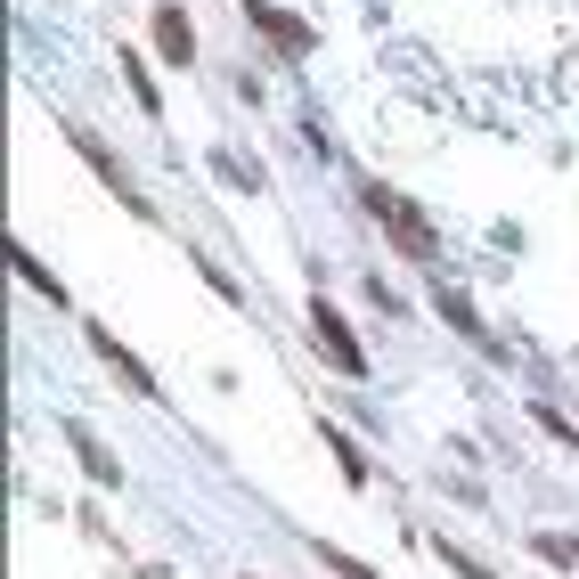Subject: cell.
<instances>
[{
  "mask_svg": "<svg viewBox=\"0 0 579 579\" xmlns=\"http://www.w3.org/2000/svg\"><path fill=\"white\" fill-rule=\"evenodd\" d=\"M432 310H441V319L458 326V335H473V343H490V335H482V319H473V302L458 294V286H441V294H432Z\"/></svg>",
  "mask_w": 579,
  "mask_h": 579,
  "instance_id": "obj_8",
  "label": "cell"
},
{
  "mask_svg": "<svg viewBox=\"0 0 579 579\" xmlns=\"http://www.w3.org/2000/svg\"><path fill=\"white\" fill-rule=\"evenodd\" d=\"M17 278H25V286H33V294H50V302H66V286H57L50 270H41V261L25 254V245H17Z\"/></svg>",
  "mask_w": 579,
  "mask_h": 579,
  "instance_id": "obj_11",
  "label": "cell"
},
{
  "mask_svg": "<svg viewBox=\"0 0 579 579\" xmlns=\"http://www.w3.org/2000/svg\"><path fill=\"white\" fill-rule=\"evenodd\" d=\"M156 50L172 57V66H196V25H189V9H172V0L156 9Z\"/></svg>",
  "mask_w": 579,
  "mask_h": 579,
  "instance_id": "obj_7",
  "label": "cell"
},
{
  "mask_svg": "<svg viewBox=\"0 0 579 579\" xmlns=\"http://www.w3.org/2000/svg\"><path fill=\"white\" fill-rule=\"evenodd\" d=\"M245 17H254V25L270 33V41H278L286 57H310V25H302V17H286V9H270V0H245Z\"/></svg>",
  "mask_w": 579,
  "mask_h": 579,
  "instance_id": "obj_6",
  "label": "cell"
},
{
  "mask_svg": "<svg viewBox=\"0 0 579 579\" xmlns=\"http://www.w3.org/2000/svg\"><path fill=\"white\" fill-rule=\"evenodd\" d=\"M66 148H74V156H82V163H90V172H98V180L115 189V204H131V221H156V204L139 196V180H131V172L115 163V148H107L98 131H82V122H66Z\"/></svg>",
  "mask_w": 579,
  "mask_h": 579,
  "instance_id": "obj_2",
  "label": "cell"
},
{
  "mask_svg": "<svg viewBox=\"0 0 579 579\" xmlns=\"http://www.w3.org/2000/svg\"><path fill=\"white\" fill-rule=\"evenodd\" d=\"M539 425L555 432V441H564V449H579V425H564V417H555V408H539Z\"/></svg>",
  "mask_w": 579,
  "mask_h": 579,
  "instance_id": "obj_15",
  "label": "cell"
},
{
  "mask_svg": "<svg viewBox=\"0 0 579 579\" xmlns=\"http://www.w3.org/2000/svg\"><path fill=\"white\" fill-rule=\"evenodd\" d=\"M66 441H74V458H82V473H90L98 490H122V465H115V449L98 441L90 425H66Z\"/></svg>",
  "mask_w": 579,
  "mask_h": 579,
  "instance_id": "obj_5",
  "label": "cell"
},
{
  "mask_svg": "<svg viewBox=\"0 0 579 579\" xmlns=\"http://www.w3.org/2000/svg\"><path fill=\"white\" fill-rule=\"evenodd\" d=\"M326 449H335L343 482H351V490H367V458H360V449H351V432H335V425H326Z\"/></svg>",
  "mask_w": 579,
  "mask_h": 579,
  "instance_id": "obj_9",
  "label": "cell"
},
{
  "mask_svg": "<svg viewBox=\"0 0 579 579\" xmlns=\"http://www.w3.org/2000/svg\"><path fill=\"white\" fill-rule=\"evenodd\" d=\"M310 335H319V351H326V360H335L343 367V376H367V351H360V335H351V326H343V310L335 302H310Z\"/></svg>",
  "mask_w": 579,
  "mask_h": 579,
  "instance_id": "obj_3",
  "label": "cell"
},
{
  "mask_svg": "<svg viewBox=\"0 0 579 579\" xmlns=\"http://www.w3.org/2000/svg\"><path fill=\"white\" fill-rule=\"evenodd\" d=\"M360 204L384 221V237L400 245L408 261H441V237H432V221H425V213H417V204H408L400 189H384V180H360Z\"/></svg>",
  "mask_w": 579,
  "mask_h": 579,
  "instance_id": "obj_1",
  "label": "cell"
},
{
  "mask_svg": "<svg viewBox=\"0 0 579 579\" xmlns=\"http://www.w3.org/2000/svg\"><path fill=\"white\" fill-rule=\"evenodd\" d=\"M213 172L229 180V189H261V172H254V163H237V156H213Z\"/></svg>",
  "mask_w": 579,
  "mask_h": 579,
  "instance_id": "obj_14",
  "label": "cell"
},
{
  "mask_svg": "<svg viewBox=\"0 0 579 579\" xmlns=\"http://www.w3.org/2000/svg\"><path fill=\"white\" fill-rule=\"evenodd\" d=\"M122 74H131V98H139V107H148V115H163V98H156V82H148V66H139V57H131V50H122Z\"/></svg>",
  "mask_w": 579,
  "mask_h": 579,
  "instance_id": "obj_12",
  "label": "cell"
},
{
  "mask_svg": "<svg viewBox=\"0 0 579 579\" xmlns=\"http://www.w3.org/2000/svg\"><path fill=\"white\" fill-rule=\"evenodd\" d=\"M319 564H326V571H335V579H376V571H367V564H360V555H343V547H326V539H319Z\"/></svg>",
  "mask_w": 579,
  "mask_h": 579,
  "instance_id": "obj_13",
  "label": "cell"
},
{
  "mask_svg": "<svg viewBox=\"0 0 579 579\" xmlns=\"http://www.w3.org/2000/svg\"><path fill=\"white\" fill-rule=\"evenodd\" d=\"M82 335H90V351H98V360H107L115 376H122V384L139 392V400H156V376H148V360H131V351H122V343H115V335H107V326H98V319L82 326Z\"/></svg>",
  "mask_w": 579,
  "mask_h": 579,
  "instance_id": "obj_4",
  "label": "cell"
},
{
  "mask_svg": "<svg viewBox=\"0 0 579 579\" xmlns=\"http://www.w3.org/2000/svg\"><path fill=\"white\" fill-rule=\"evenodd\" d=\"M530 555H547L555 571H579V539H564V530H539V539H530Z\"/></svg>",
  "mask_w": 579,
  "mask_h": 579,
  "instance_id": "obj_10",
  "label": "cell"
}]
</instances>
